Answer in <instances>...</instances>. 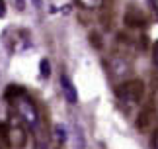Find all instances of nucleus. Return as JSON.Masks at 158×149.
<instances>
[{
    "instance_id": "nucleus-1",
    "label": "nucleus",
    "mask_w": 158,
    "mask_h": 149,
    "mask_svg": "<svg viewBox=\"0 0 158 149\" xmlns=\"http://www.w3.org/2000/svg\"><path fill=\"white\" fill-rule=\"evenodd\" d=\"M144 92H147V84H144L143 79H125L123 83H119L115 86V96L119 98L121 102L125 104H141L144 98Z\"/></svg>"
},
{
    "instance_id": "nucleus-2",
    "label": "nucleus",
    "mask_w": 158,
    "mask_h": 149,
    "mask_svg": "<svg viewBox=\"0 0 158 149\" xmlns=\"http://www.w3.org/2000/svg\"><path fill=\"white\" fill-rule=\"evenodd\" d=\"M16 108H18V116L22 118V122L26 124V126H29V128H37L39 126V110H37L35 102L27 94L18 98Z\"/></svg>"
},
{
    "instance_id": "nucleus-3",
    "label": "nucleus",
    "mask_w": 158,
    "mask_h": 149,
    "mask_svg": "<svg viewBox=\"0 0 158 149\" xmlns=\"http://www.w3.org/2000/svg\"><path fill=\"white\" fill-rule=\"evenodd\" d=\"M156 116H158V112H156L154 100H147V102L141 106L139 114H137V120H135L137 129H141V132H148V129L154 126Z\"/></svg>"
},
{
    "instance_id": "nucleus-4",
    "label": "nucleus",
    "mask_w": 158,
    "mask_h": 149,
    "mask_svg": "<svg viewBox=\"0 0 158 149\" xmlns=\"http://www.w3.org/2000/svg\"><path fill=\"white\" fill-rule=\"evenodd\" d=\"M29 141V135H27V129L23 126V122H14L10 124V129H8V147L12 149H26Z\"/></svg>"
},
{
    "instance_id": "nucleus-5",
    "label": "nucleus",
    "mask_w": 158,
    "mask_h": 149,
    "mask_svg": "<svg viewBox=\"0 0 158 149\" xmlns=\"http://www.w3.org/2000/svg\"><path fill=\"white\" fill-rule=\"evenodd\" d=\"M123 24L127 28L141 29V28L148 26V18H147V14H144L143 10H139L137 6H129V8L125 10V14H123Z\"/></svg>"
},
{
    "instance_id": "nucleus-6",
    "label": "nucleus",
    "mask_w": 158,
    "mask_h": 149,
    "mask_svg": "<svg viewBox=\"0 0 158 149\" xmlns=\"http://www.w3.org/2000/svg\"><path fill=\"white\" fill-rule=\"evenodd\" d=\"M60 88H63V94L66 98L69 104H76L78 102V94H76V88H74V83L70 80L69 74H60Z\"/></svg>"
},
{
    "instance_id": "nucleus-7",
    "label": "nucleus",
    "mask_w": 158,
    "mask_h": 149,
    "mask_svg": "<svg viewBox=\"0 0 158 149\" xmlns=\"http://www.w3.org/2000/svg\"><path fill=\"white\" fill-rule=\"evenodd\" d=\"M23 94H26V90H23V86H20V84H8V88L4 92V96L8 98V100H14V102Z\"/></svg>"
},
{
    "instance_id": "nucleus-8",
    "label": "nucleus",
    "mask_w": 158,
    "mask_h": 149,
    "mask_svg": "<svg viewBox=\"0 0 158 149\" xmlns=\"http://www.w3.org/2000/svg\"><path fill=\"white\" fill-rule=\"evenodd\" d=\"M88 41L96 51H102L104 49V39H102V34L100 32H90L88 34Z\"/></svg>"
},
{
    "instance_id": "nucleus-9",
    "label": "nucleus",
    "mask_w": 158,
    "mask_h": 149,
    "mask_svg": "<svg viewBox=\"0 0 158 149\" xmlns=\"http://www.w3.org/2000/svg\"><path fill=\"white\" fill-rule=\"evenodd\" d=\"M76 2L80 4L82 8L90 10V8H100V6H102V2H104V0H76Z\"/></svg>"
},
{
    "instance_id": "nucleus-10",
    "label": "nucleus",
    "mask_w": 158,
    "mask_h": 149,
    "mask_svg": "<svg viewBox=\"0 0 158 149\" xmlns=\"http://www.w3.org/2000/svg\"><path fill=\"white\" fill-rule=\"evenodd\" d=\"M39 69H41V73H39V74H41L43 79H47V77L51 74V65H49V61H47V59H41Z\"/></svg>"
},
{
    "instance_id": "nucleus-11",
    "label": "nucleus",
    "mask_w": 158,
    "mask_h": 149,
    "mask_svg": "<svg viewBox=\"0 0 158 149\" xmlns=\"http://www.w3.org/2000/svg\"><path fill=\"white\" fill-rule=\"evenodd\" d=\"M55 135H57L59 143H64V141H66V129L60 126V124H57V126H55Z\"/></svg>"
},
{
    "instance_id": "nucleus-12",
    "label": "nucleus",
    "mask_w": 158,
    "mask_h": 149,
    "mask_svg": "<svg viewBox=\"0 0 158 149\" xmlns=\"http://www.w3.org/2000/svg\"><path fill=\"white\" fill-rule=\"evenodd\" d=\"M152 63H154L156 73H158V39L154 41V45H152Z\"/></svg>"
},
{
    "instance_id": "nucleus-13",
    "label": "nucleus",
    "mask_w": 158,
    "mask_h": 149,
    "mask_svg": "<svg viewBox=\"0 0 158 149\" xmlns=\"http://www.w3.org/2000/svg\"><path fill=\"white\" fill-rule=\"evenodd\" d=\"M150 149H158V128L150 135Z\"/></svg>"
},
{
    "instance_id": "nucleus-14",
    "label": "nucleus",
    "mask_w": 158,
    "mask_h": 149,
    "mask_svg": "<svg viewBox=\"0 0 158 149\" xmlns=\"http://www.w3.org/2000/svg\"><path fill=\"white\" fill-rule=\"evenodd\" d=\"M35 149H47V141L41 135H37V139H35Z\"/></svg>"
},
{
    "instance_id": "nucleus-15",
    "label": "nucleus",
    "mask_w": 158,
    "mask_h": 149,
    "mask_svg": "<svg viewBox=\"0 0 158 149\" xmlns=\"http://www.w3.org/2000/svg\"><path fill=\"white\" fill-rule=\"evenodd\" d=\"M14 4H16V8L20 10V12L26 10V0H14Z\"/></svg>"
},
{
    "instance_id": "nucleus-16",
    "label": "nucleus",
    "mask_w": 158,
    "mask_h": 149,
    "mask_svg": "<svg viewBox=\"0 0 158 149\" xmlns=\"http://www.w3.org/2000/svg\"><path fill=\"white\" fill-rule=\"evenodd\" d=\"M6 16V0H0V18Z\"/></svg>"
},
{
    "instance_id": "nucleus-17",
    "label": "nucleus",
    "mask_w": 158,
    "mask_h": 149,
    "mask_svg": "<svg viewBox=\"0 0 158 149\" xmlns=\"http://www.w3.org/2000/svg\"><path fill=\"white\" fill-rule=\"evenodd\" d=\"M152 83H154V90H158V73L152 77Z\"/></svg>"
},
{
    "instance_id": "nucleus-18",
    "label": "nucleus",
    "mask_w": 158,
    "mask_h": 149,
    "mask_svg": "<svg viewBox=\"0 0 158 149\" xmlns=\"http://www.w3.org/2000/svg\"><path fill=\"white\" fill-rule=\"evenodd\" d=\"M33 4H35V6L39 8V6H41V0H33Z\"/></svg>"
}]
</instances>
